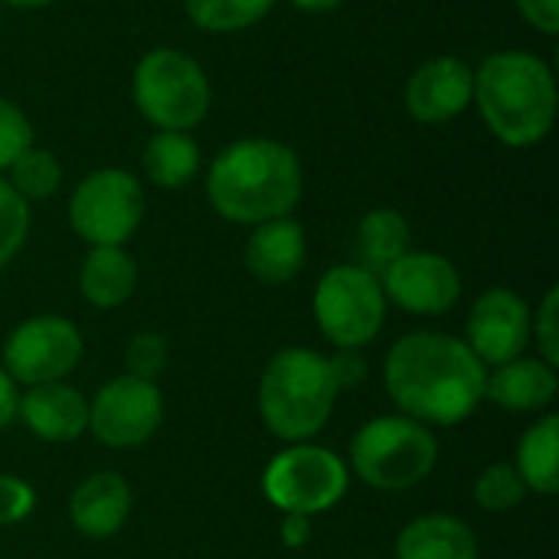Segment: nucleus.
Wrapping results in <instances>:
<instances>
[{"label": "nucleus", "mask_w": 559, "mask_h": 559, "mask_svg": "<svg viewBox=\"0 0 559 559\" xmlns=\"http://www.w3.org/2000/svg\"><path fill=\"white\" fill-rule=\"evenodd\" d=\"M383 380L403 416L423 426H455L485 400L488 367L462 337L413 331L386 354Z\"/></svg>", "instance_id": "obj_1"}, {"label": "nucleus", "mask_w": 559, "mask_h": 559, "mask_svg": "<svg viewBox=\"0 0 559 559\" xmlns=\"http://www.w3.org/2000/svg\"><path fill=\"white\" fill-rule=\"evenodd\" d=\"M301 190V160L295 147L275 138H239L226 144L206 170L210 206L236 226L292 216Z\"/></svg>", "instance_id": "obj_2"}, {"label": "nucleus", "mask_w": 559, "mask_h": 559, "mask_svg": "<svg viewBox=\"0 0 559 559\" xmlns=\"http://www.w3.org/2000/svg\"><path fill=\"white\" fill-rule=\"evenodd\" d=\"M488 131L508 147L540 144L557 121V75L547 59L524 49L491 52L475 69V98Z\"/></svg>", "instance_id": "obj_3"}, {"label": "nucleus", "mask_w": 559, "mask_h": 559, "mask_svg": "<svg viewBox=\"0 0 559 559\" xmlns=\"http://www.w3.org/2000/svg\"><path fill=\"white\" fill-rule=\"evenodd\" d=\"M341 383L331 367V357L311 347L278 350L259 383V413L265 429L282 442L314 439L337 403Z\"/></svg>", "instance_id": "obj_4"}, {"label": "nucleus", "mask_w": 559, "mask_h": 559, "mask_svg": "<svg viewBox=\"0 0 559 559\" xmlns=\"http://www.w3.org/2000/svg\"><path fill=\"white\" fill-rule=\"evenodd\" d=\"M131 98L157 131H193L210 115L213 88L206 69L190 52L154 46L131 72Z\"/></svg>", "instance_id": "obj_5"}, {"label": "nucleus", "mask_w": 559, "mask_h": 559, "mask_svg": "<svg viewBox=\"0 0 559 559\" xmlns=\"http://www.w3.org/2000/svg\"><path fill=\"white\" fill-rule=\"evenodd\" d=\"M436 462L439 442L432 429L409 416L370 419L350 442L354 475L377 491H409L432 475Z\"/></svg>", "instance_id": "obj_6"}, {"label": "nucleus", "mask_w": 559, "mask_h": 559, "mask_svg": "<svg viewBox=\"0 0 559 559\" xmlns=\"http://www.w3.org/2000/svg\"><path fill=\"white\" fill-rule=\"evenodd\" d=\"M314 321L318 331L341 350L367 347L386 318V295L373 272L357 262L334 265L321 275L314 288Z\"/></svg>", "instance_id": "obj_7"}, {"label": "nucleus", "mask_w": 559, "mask_h": 559, "mask_svg": "<svg viewBox=\"0 0 559 559\" xmlns=\"http://www.w3.org/2000/svg\"><path fill=\"white\" fill-rule=\"evenodd\" d=\"M347 462L337 452L308 442H295L292 449L278 452L262 475V491L269 504L282 514L305 518L331 511L347 495Z\"/></svg>", "instance_id": "obj_8"}, {"label": "nucleus", "mask_w": 559, "mask_h": 559, "mask_svg": "<svg viewBox=\"0 0 559 559\" xmlns=\"http://www.w3.org/2000/svg\"><path fill=\"white\" fill-rule=\"evenodd\" d=\"M144 219V187L124 167L85 174L69 197V223L88 246H124Z\"/></svg>", "instance_id": "obj_9"}, {"label": "nucleus", "mask_w": 559, "mask_h": 559, "mask_svg": "<svg viewBox=\"0 0 559 559\" xmlns=\"http://www.w3.org/2000/svg\"><path fill=\"white\" fill-rule=\"evenodd\" d=\"M82 360V334L69 318L36 314L13 328L3 344V370L13 383L39 386L66 380Z\"/></svg>", "instance_id": "obj_10"}, {"label": "nucleus", "mask_w": 559, "mask_h": 559, "mask_svg": "<svg viewBox=\"0 0 559 559\" xmlns=\"http://www.w3.org/2000/svg\"><path fill=\"white\" fill-rule=\"evenodd\" d=\"M164 419V396L157 383L138 377L108 380L88 403V432L108 449L144 445Z\"/></svg>", "instance_id": "obj_11"}, {"label": "nucleus", "mask_w": 559, "mask_h": 559, "mask_svg": "<svg viewBox=\"0 0 559 559\" xmlns=\"http://www.w3.org/2000/svg\"><path fill=\"white\" fill-rule=\"evenodd\" d=\"M386 301L409 314L439 318L452 311L462 298V275L459 269L439 252H403L383 275H380Z\"/></svg>", "instance_id": "obj_12"}, {"label": "nucleus", "mask_w": 559, "mask_h": 559, "mask_svg": "<svg viewBox=\"0 0 559 559\" xmlns=\"http://www.w3.org/2000/svg\"><path fill=\"white\" fill-rule=\"evenodd\" d=\"M531 308L511 288H488L468 311V347L485 367L524 357L531 347Z\"/></svg>", "instance_id": "obj_13"}, {"label": "nucleus", "mask_w": 559, "mask_h": 559, "mask_svg": "<svg viewBox=\"0 0 559 559\" xmlns=\"http://www.w3.org/2000/svg\"><path fill=\"white\" fill-rule=\"evenodd\" d=\"M475 98V69L459 56H432L413 69L403 88L406 111L419 124H445Z\"/></svg>", "instance_id": "obj_14"}, {"label": "nucleus", "mask_w": 559, "mask_h": 559, "mask_svg": "<svg viewBox=\"0 0 559 559\" xmlns=\"http://www.w3.org/2000/svg\"><path fill=\"white\" fill-rule=\"evenodd\" d=\"M16 416L43 442H72L88 432V400L66 380L29 386L16 403Z\"/></svg>", "instance_id": "obj_15"}, {"label": "nucleus", "mask_w": 559, "mask_h": 559, "mask_svg": "<svg viewBox=\"0 0 559 559\" xmlns=\"http://www.w3.org/2000/svg\"><path fill=\"white\" fill-rule=\"evenodd\" d=\"M308 262V239L298 219L278 216L252 226L246 239V269L265 285L292 282Z\"/></svg>", "instance_id": "obj_16"}, {"label": "nucleus", "mask_w": 559, "mask_h": 559, "mask_svg": "<svg viewBox=\"0 0 559 559\" xmlns=\"http://www.w3.org/2000/svg\"><path fill=\"white\" fill-rule=\"evenodd\" d=\"M131 514V488L118 472L88 475L69 498V521L88 540L115 537Z\"/></svg>", "instance_id": "obj_17"}, {"label": "nucleus", "mask_w": 559, "mask_h": 559, "mask_svg": "<svg viewBox=\"0 0 559 559\" xmlns=\"http://www.w3.org/2000/svg\"><path fill=\"white\" fill-rule=\"evenodd\" d=\"M559 377L540 357H514L485 380V400L508 413H544L557 400Z\"/></svg>", "instance_id": "obj_18"}, {"label": "nucleus", "mask_w": 559, "mask_h": 559, "mask_svg": "<svg viewBox=\"0 0 559 559\" xmlns=\"http://www.w3.org/2000/svg\"><path fill=\"white\" fill-rule=\"evenodd\" d=\"M396 559H478V537L462 518L423 514L396 537Z\"/></svg>", "instance_id": "obj_19"}, {"label": "nucleus", "mask_w": 559, "mask_h": 559, "mask_svg": "<svg viewBox=\"0 0 559 559\" xmlns=\"http://www.w3.org/2000/svg\"><path fill=\"white\" fill-rule=\"evenodd\" d=\"M138 288V265L124 246H92L79 269V292L92 308H121Z\"/></svg>", "instance_id": "obj_20"}, {"label": "nucleus", "mask_w": 559, "mask_h": 559, "mask_svg": "<svg viewBox=\"0 0 559 559\" xmlns=\"http://www.w3.org/2000/svg\"><path fill=\"white\" fill-rule=\"evenodd\" d=\"M144 177L160 190H183L200 170V144L190 131H154L141 154Z\"/></svg>", "instance_id": "obj_21"}, {"label": "nucleus", "mask_w": 559, "mask_h": 559, "mask_svg": "<svg viewBox=\"0 0 559 559\" xmlns=\"http://www.w3.org/2000/svg\"><path fill=\"white\" fill-rule=\"evenodd\" d=\"M403 252H409L406 216L390 206L370 210L357 226V265L380 278Z\"/></svg>", "instance_id": "obj_22"}, {"label": "nucleus", "mask_w": 559, "mask_h": 559, "mask_svg": "<svg viewBox=\"0 0 559 559\" xmlns=\"http://www.w3.org/2000/svg\"><path fill=\"white\" fill-rule=\"evenodd\" d=\"M518 475L524 478L527 491L557 495L559 491V416H544L534 423L521 445H518Z\"/></svg>", "instance_id": "obj_23"}, {"label": "nucleus", "mask_w": 559, "mask_h": 559, "mask_svg": "<svg viewBox=\"0 0 559 559\" xmlns=\"http://www.w3.org/2000/svg\"><path fill=\"white\" fill-rule=\"evenodd\" d=\"M187 20L203 33H239L262 23L275 0H180Z\"/></svg>", "instance_id": "obj_24"}, {"label": "nucleus", "mask_w": 559, "mask_h": 559, "mask_svg": "<svg viewBox=\"0 0 559 559\" xmlns=\"http://www.w3.org/2000/svg\"><path fill=\"white\" fill-rule=\"evenodd\" d=\"M7 183L26 200H49L62 187V164L49 147H26L10 167H7Z\"/></svg>", "instance_id": "obj_25"}, {"label": "nucleus", "mask_w": 559, "mask_h": 559, "mask_svg": "<svg viewBox=\"0 0 559 559\" xmlns=\"http://www.w3.org/2000/svg\"><path fill=\"white\" fill-rule=\"evenodd\" d=\"M524 498H527V485L518 475V468L508 462L485 468L475 481V501H478V508H485L491 514L514 511V508H521Z\"/></svg>", "instance_id": "obj_26"}, {"label": "nucleus", "mask_w": 559, "mask_h": 559, "mask_svg": "<svg viewBox=\"0 0 559 559\" xmlns=\"http://www.w3.org/2000/svg\"><path fill=\"white\" fill-rule=\"evenodd\" d=\"M29 236V203L0 177V269L16 259Z\"/></svg>", "instance_id": "obj_27"}, {"label": "nucleus", "mask_w": 559, "mask_h": 559, "mask_svg": "<svg viewBox=\"0 0 559 559\" xmlns=\"http://www.w3.org/2000/svg\"><path fill=\"white\" fill-rule=\"evenodd\" d=\"M26 147H33V124L26 111L0 95V170H7Z\"/></svg>", "instance_id": "obj_28"}, {"label": "nucleus", "mask_w": 559, "mask_h": 559, "mask_svg": "<svg viewBox=\"0 0 559 559\" xmlns=\"http://www.w3.org/2000/svg\"><path fill=\"white\" fill-rule=\"evenodd\" d=\"M167 367V341L160 334H134L128 344V377L157 380Z\"/></svg>", "instance_id": "obj_29"}, {"label": "nucleus", "mask_w": 559, "mask_h": 559, "mask_svg": "<svg viewBox=\"0 0 559 559\" xmlns=\"http://www.w3.org/2000/svg\"><path fill=\"white\" fill-rule=\"evenodd\" d=\"M531 337L537 341L540 347V360H547L550 367H559V288L554 285L537 314L531 318Z\"/></svg>", "instance_id": "obj_30"}, {"label": "nucleus", "mask_w": 559, "mask_h": 559, "mask_svg": "<svg viewBox=\"0 0 559 559\" xmlns=\"http://www.w3.org/2000/svg\"><path fill=\"white\" fill-rule=\"evenodd\" d=\"M36 508L33 488L16 475H0V527L20 524Z\"/></svg>", "instance_id": "obj_31"}, {"label": "nucleus", "mask_w": 559, "mask_h": 559, "mask_svg": "<svg viewBox=\"0 0 559 559\" xmlns=\"http://www.w3.org/2000/svg\"><path fill=\"white\" fill-rule=\"evenodd\" d=\"M518 13L544 36L559 33V0H518Z\"/></svg>", "instance_id": "obj_32"}, {"label": "nucleus", "mask_w": 559, "mask_h": 559, "mask_svg": "<svg viewBox=\"0 0 559 559\" xmlns=\"http://www.w3.org/2000/svg\"><path fill=\"white\" fill-rule=\"evenodd\" d=\"M331 367L337 373V383L347 386V383H360L364 377V360H360V350H341L337 357H331Z\"/></svg>", "instance_id": "obj_33"}, {"label": "nucleus", "mask_w": 559, "mask_h": 559, "mask_svg": "<svg viewBox=\"0 0 559 559\" xmlns=\"http://www.w3.org/2000/svg\"><path fill=\"white\" fill-rule=\"evenodd\" d=\"M16 403H20V393H16V383L7 377V370L0 367V429H7L16 416Z\"/></svg>", "instance_id": "obj_34"}, {"label": "nucleus", "mask_w": 559, "mask_h": 559, "mask_svg": "<svg viewBox=\"0 0 559 559\" xmlns=\"http://www.w3.org/2000/svg\"><path fill=\"white\" fill-rule=\"evenodd\" d=\"M282 531H285V544L288 547H301L308 540V534H311V518H305V514H285Z\"/></svg>", "instance_id": "obj_35"}, {"label": "nucleus", "mask_w": 559, "mask_h": 559, "mask_svg": "<svg viewBox=\"0 0 559 559\" xmlns=\"http://www.w3.org/2000/svg\"><path fill=\"white\" fill-rule=\"evenodd\" d=\"M295 10H301V13H331V10H337L344 0H288Z\"/></svg>", "instance_id": "obj_36"}, {"label": "nucleus", "mask_w": 559, "mask_h": 559, "mask_svg": "<svg viewBox=\"0 0 559 559\" xmlns=\"http://www.w3.org/2000/svg\"><path fill=\"white\" fill-rule=\"evenodd\" d=\"M0 3H7L13 10H43V7H49L56 0H0Z\"/></svg>", "instance_id": "obj_37"}]
</instances>
